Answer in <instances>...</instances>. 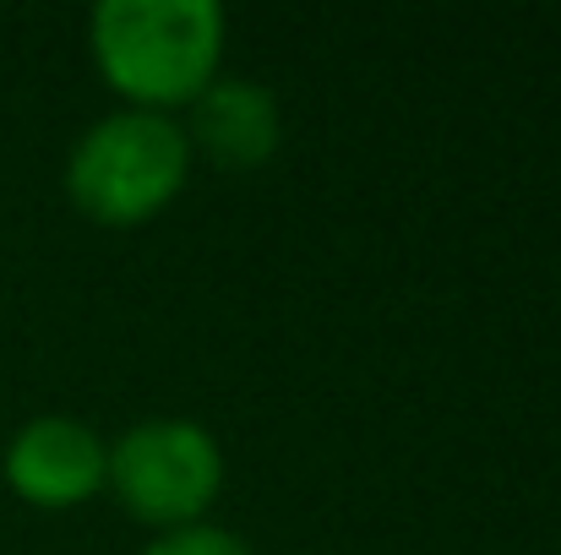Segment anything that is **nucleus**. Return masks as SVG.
I'll return each instance as SVG.
<instances>
[{"mask_svg": "<svg viewBox=\"0 0 561 555\" xmlns=\"http://www.w3.org/2000/svg\"><path fill=\"white\" fill-rule=\"evenodd\" d=\"M110 474V441L71 414H33L11 430L0 452V479L22 507L38 512H71L93 496H104Z\"/></svg>", "mask_w": 561, "mask_h": 555, "instance_id": "nucleus-4", "label": "nucleus"}, {"mask_svg": "<svg viewBox=\"0 0 561 555\" xmlns=\"http://www.w3.org/2000/svg\"><path fill=\"white\" fill-rule=\"evenodd\" d=\"M104 490L121 501L126 518H137L153 534L207 523V512L224 496V447L202 419H137L110 441Z\"/></svg>", "mask_w": 561, "mask_h": 555, "instance_id": "nucleus-3", "label": "nucleus"}, {"mask_svg": "<svg viewBox=\"0 0 561 555\" xmlns=\"http://www.w3.org/2000/svg\"><path fill=\"white\" fill-rule=\"evenodd\" d=\"M186 142L218 170H262L284 148V109L278 93L256 77H229L218 71L196 104L186 109Z\"/></svg>", "mask_w": 561, "mask_h": 555, "instance_id": "nucleus-5", "label": "nucleus"}, {"mask_svg": "<svg viewBox=\"0 0 561 555\" xmlns=\"http://www.w3.org/2000/svg\"><path fill=\"white\" fill-rule=\"evenodd\" d=\"M229 16L218 0H99L88 49L121 109L181 115L224 71Z\"/></svg>", "mask_w": 561, "mask_h": 555, "instance_id": "nucleus-1", "label": "nucleus"}, {"mask_svg": "<svg viewBox=\"0 0 561 555\" xmlns=\"http://www.w3.org/2000/svg\"><path fill=\"white\" fill-rule=\"evenodd\" d=\"M191 164L181 115L110 109L71 142L66 196L99 229H142L186 190Z\"/></svg>", "mask_w": 561, "mask_h": 555, "instance_id": "nucleus-2", "label": "nucleus"}, {"mask_svg": "<svg viewBox=\"0 0 561 555\" xmlns=\"http://www.w3.org/2000/svg\"><path fill=\"white\" fill-rule=\"evenodd\" d=\"M142 555H251L240 534L218 529V523H186V529H170V534H153Z\"/></svg>", "mask_w": 561, "mask_h": 555, "instance_id": "nucleus-6", "label": "nucleus"}]
</instances>
